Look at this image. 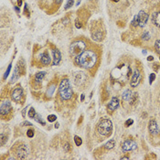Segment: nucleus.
I'll return each instance as SVG.
<instances>
[{"mask_svg": "<svg viewBox=\"0 0 160 160\" xmlns=\"http://www.w3.org/2000/svg\"><path fill=\"white\" fill-rule=\"evenodd\" d=\"M96 61H97V54L95 53V51L91 50L84 51L75 59L76 64L84 69L93 68L96 64Z\"/></svg>", "mask_w": 160, "mask_h": 160, "instance_id": "f257e3e1", "label": "nucleus"}, {"mask_svg": "<svg viewBox=\"0 0 160 160\" xmlns=\"http://www.w3.org/2000/svg\"><path fill=\"white\" fill-rule=\"evenodd\" d=\"M59 94L60 99L63 101L70 100L72 97L73 92H72V89L70 87V83L68 79L61 80L59 86Z\"/></svg>", "mask_w": 160, "mask_h": 160, "instance_id": "f03ea898", "label": "nucleus"}, {"mask_svg": "<svg viewBox=\"0 0 160 160\" xmlns=\"http://www.w3.org/2000/svg\"><path fill=\"white\" fill-rule=\"evenodd\" d=\"M132 73V70L130 68V66H125L124 64H122L116 68H114L112 72H111V78L114 79V80H119L121 78H123L124 76L126 77V79H129V77L131 76Z\"/></svg>", "mask_w": 160, "mask_h": 160, "instance_id": "7ed1b4c3", "label": "nucleus"}, {"mask_svg": "<svg viewBox=\"0 0 160 160\" xmlns=\"http://www.w3.org/2000/svg\"><path fill=\"white\" fill-rule=\"evenodd\" d=\"M97 131L102 135H105V136L110 135L112 131V124L111 120L106 118L102 119L97 125Z\"/></svg>", "mask_w": 160, "mask_h": 160, "instance_id": "20e7f679", "label": "nucleus"}, {"mask_svg": "<svg viewBox=\"0 0 160 160\" xmlns=\"http://www.w3.org/2000/svg\"><path fill=\"white\" fill-rule=\"evenodd\" d=\"M86 47H87V45L84 41H82V40L75 41V42L71 43V45L70 46V53L72 56L77 57L85 51Z\"/></svg>", "mask_w": 160, "mask_h": 160, "instance_id": "39448f33", "label": "nucleus"}, {"mask_svg": "<svg viewBox=\"0 0 160 160\" xmlns=\"http://www.w3.org/2000/svg\"><path fill=\"white\" fill-rule=\"evenodd\" d=\"M16 155H17L18 159H25V158H27L28 156H29L28 146L25 145V144H22V145L18 146L17 150H16Z\"/></svg>", "mask_w": 160, "mask_h": 160, "instance_id": "423d86ee", "label": "nucleus"}, {"mask_svg": "<svg viewBox=\"0 0 160 160\" xmlns=\"http://www.w3.org/2000/svg\"><path fill=\"white\" fill-rule=\"evenodd\" d=\"M87 82V75L84 72H76L74 75V83L75 85L81 87Z\"/></svg>", "mask_w": 160, "mask_h": 160, "instance_id": "0eeeda50", "label": "nucleus"}, {"mask_svg": "<svg viewBox=\"0 0 160 160\" xmlns=\"http://www.w3.org/2000/svg\"><path fill=\"white\" fill-rule=\"evenodd\" d=\"M137 148V145L134 140L131 139H127L125 140L123 145H122V150L124 152H127V151H133L135 150Z\"/></svg>", "mask_w": 160, "mask_h": 160, "instance_id": "6e6552de", "label": "nucleus"}, {"mask_svg": "<svg viewBox=\"0 0 160 160\" xmlns=\"http://www.w3.org/2000/svg\"><path fill=\"white\" fill-rule=\"evenodd\" d=\"M140 81H141V72L138 69H135L131 78V82H130L131 87L135 88L136 86H138V84L140 83Z\"/></svg>", "mask_w": 160, "mask_h": 160, "instance_id": "1a4fd4ad", "label": "nucleus"}, {"mask_svg": "<svg viewBox=\"0 0 160 160\" xmlns=\"http://www.w3.org/2000/svg\"><path fill=\"white\" fill-rule=\"evenodd\" d=\"M23 89L21 87H17L13 90V92L11 93V98L14 102L16 103H19L23 97Z\"/></svg>", "mask_w": 160, "mask_h": 160, "instance_id": "9d476101", "label": "nucleus"}, {"mask_svg": "<svg viewBox=\"0 0 160 160\" xmlns=\"http://www.w3.org/2000/svg\"><path fill=\"white\" fill-rule=\"evenodd\" d=\"M12 110V106H11V104L9 101H5L1 104V106H0V114L2 117L4 116H6Z\"/></svg>", "mask_w": 160, "mask_h": 160, "instance_id": "9b49d317", "label": "nucleus"}, {"mask_svg": "<svg viewBox=\"0 0 160 160\" xmlns=\"http://www.w3.org/2000/svg\"><path fill=\"white\" fill-rule=\"evenodd\" d=\"M148 130L152 135H158L159 134V128H158V123L155 119L150 120L149 124H148Z\"/></svg>", "mask_w": 160, "mask_h": 160, "instance_id": "f8f14e48", "label": "nucleus"}, {"mask_svg": "<svg viewBox=\"0 0 160 160\" xmlns=\"http://www.w3.org/2000/svg\"><path fill=\"white\" fill-rule=\"evenodd\" d=\"M138 15V20H139V27L141 28H144L147 23V20H148V15L147 12H145L144 10H141L139 11V13L137 14Z\"/></svg>", "mask_w": 160, "mask_h": 160, "instance_id": "ddd939ff", "label": "nucleus"}, {"mask_svg": "<svg viewBox=\"0 0 160 160\" xmlns=\"http://www.w3.org/2000/svg\"><path fill=\"white\" fill-rule=\"evenodd\" d=\"M92 37H93V39L95 41H102L103 39H104L103 30L100 29H95L94 31L93 30V31H92Z\"/></svg>", "mask_w": 160, "mask_h": 160, "instance_id": "4468645a", "label": "nucleus"}, {"mask_svg": "<svg viewBox=\"0 0 160 160\" xmlns=\"http://www.w3.org/2000/svg\"><path fill=\"white\" fill-rule=\"evenodd\" d=\"M40 59L41 64H43V65H45V66L50 65L51 62V59L50 55H49V53H48L47 51H44L43 53L40 55Z\"/></svg>", "mask_w": 160, "mask_h": 160, "instance_id": "2eb2a0df", "label": "nucleus"}, {"mask_svg": "<svg viewBox=\"0 0 160 160\" xmlns=\"http://www.w3.org/2000/svg\"><path fill=\"white\" fill-rule=\"evenodd\" d=\"M119 99L117 98V97H112V99H111V101H110V103H109V105H108V109L110 110V111H112V112H113V111H115L118 106H119Z\"/></svg>", "mask_w": 160, "mask_h": 160, "instance_id": "dca6fc26", "label": "nucleus"}, {"mask_svg": "<svg viewBox=\"0 0 160 160\" xmlns=\"http://www.w3.org/2000/svg\"><path fill=\"white\" fill-rule=\"evenodd\" d=\"M52 55H53V62L52 65L57 66L59 64L60 60H61V53L59 50H54L52 51Z\"/></svg>", "mask_w": 160, "mask_h": 160, "instance_id": "f3484780", "label": "nucleus"}, {"mask_svg": "<svg viewBox=\"0 0 160 160\" xmlns=\"http://www.w3.org/2000/svg\"><path fill=\"white\" fill-rule=\"evenodd\" d=\"M152 22L155 26L160 28V11L158 12H155L152 15Z\"/></svg>", "mask_w": 160, "mask_h": 160, "instance_id": "a211bd4d", "label": "nucleus"}, {"mask_svg": "<svg viewBox=\"0 0 160 160\" xmlns=\"http://www.w3.org/2000/svg\"><path fill=\"white\" fill-rule=\"evenodd\" d=\"M20 74H21V70H19V67L18 66H17L16 68H15V70H14V72H13V76H12V78H11V83H13V82H15L18 78H19V76H20Z\"/></svg>", "mask_w": 160, "mask_h": 160, "instance_id": "6ab92c4d", "label": "nucleus"}, {"mask_svg": "<svg viewBox=\"0 0 160 160\" xmlns=\"http://www.w3.org/2000/svg\"><path fill=\"white\" fill-rule=\"evenodd\" d=\"M45 75H46V72H44V71L38 72L35 75V82H36V84H40L42 82L43 78L45 77Z\"/></svg>", "mask_w": 160, "mask_h": 160, "instance_id": "aec40b11", "label": "nucleus"}, {"mask_svg": "<svg viewBox=\"0 0 160 160\" xmlns=\"http://www.w3.org/2000/svg\"><path fill=\"white\" fill-rule=\"evenodd\" d=\"M132 96H133V93H132L131 90H129V89L125 90V91L123 93V95H122L123 100H124V101H130V99L132 98Z\"/></svg>", "mask_w": 160, "mask_h": 160, "instance_id": "412c9836", "label": "nucleus"}, {"mask_svg": "<svg viewBox=\"0 0 160 160\" xmlns=\"http://www.w3.org/2000/svg\"><path fill=\"white\" fill-rule=\"evenodd\" d=\"M114 147H115V141H114V139H111V140H109L106 144H105V148L107 149V150H111V149H112Z\"/></svg>", "mask_w": 160, "mask_h": 160, "instance_id": "4be33fe9", "label": "nucleus"}, {"mask_svg": "<svg viewBox=\"0 0 160 160\" xmlns=\"http://www.w3.org/2000/svg\"><path fill=\"white\" fill-rule=\"evenodd\" d=\"M55 89H56V85H55V84H53V85H51V86L49 87V89H48L47 93H46V95H47L48 97H51V96H52V94H53L54 91H55Z\"/></svg>", "mask_w": 160, "mask_h": 160, "instance_id": "5701e85b", "label": "nucleus"}, {"mask_svg": "<svg viewBox=\"0 0 160 160\" xmlns=\"http://www.w3.org/2000/svg\"><path fill=\"white\" fill-rule=\"evenodd\" d=\"M6 141H7V136L5 135L3 133H1V134H0V143H1V147H3V146L6 143Z\"/></svg>", "mask_w": 160, "mask_h": 160, "instance_id": "b1692460", "label": "nucleus"}, {"mask_svg": "<svg viewBox=\"0 0 160 160\" xmlns=\"http://www.w3.org/2000/svg\"><path fill=\"white\" fill-rule=\"evenodd\" d=\"M36 118H35V120H36V122H38V123H40L41 125H45L46 124V123H45V121L44 120H42V117L40 115V114H36V116H35Z\"/></svg>", "mask_w": 160, "mask_h": 160, "instance_id": "393cba45", "label": "nucleus"}, {"mask_svg": "<svg viewBox=\"0 0 160 160\" xmlns=\"http://www.w3.org/2000/svg\"><path fill=\"white\" fill-rule=\"evenodd\" d=\"M74 143H75V145H76L77 147H80V146H82V138H81L80 136L75 135V136H74Z\"/></svg>", "mask_w": 160, "mask_h": 160, "instance_id": "a878e982", "label": "nucleus"}, {"mask_svg": "<svg viewBox=\"0 0 160 160\" xmlns=\"http://www.w3.org/2000/svg\"><path fill=\"white\" fill-rule=\"evenodd\" d=\"M150 38H151V35H150V33L148 32V31H145L144 32V34L142 35V39L144 40H150Z\"/></svg>", "mask_w": 160, "mask_h": 160, "instance_id": "bb28decb", "label": "nucleus"}, {"mask_svg": "<svg viewBox=\"0 0 160 160\" xmlns=\"http://www.w3.org/2000/svg\"><path fill=\"white\" fill-rule=\"evenodd\" d=\"M131 24H132V26H133V27H135H135H137V26L139 25L138 15H136V16L134 17V19H133V21H132V23H131Z\"/></svg>", "mask_w": 160, "mask_h": 160, "instance_id": "cd10ccee", "label": "nucleus"}, {"mask_svg": "<svg viewBox=\"0 0 160 160\" xmlns=\"http://www.w3.org/2000/svg\"><path fill=\"white\" fill-rule=\"evenodd\" d=\"M36 112H35V109L33 108V107H31L30 109H29V118H34L35 116H36Z\"/></svg>", "mask_w": 160, "mask_h": 160, "instance_id": "c85d7f7f", "label": "nucleus"}, {"mask_svg": "<svg viewBox=\"0 0 160 160\" xmlns=\"http://www.w3.org/2000/svg\"><path fill=\"white\" fill-rule=\"evenodd\" d=\"M73 3H74V0H67L65 5V9H69L70 7H72Z\"/></svg>", "mask_w": 160, "mask_h": 160, "instance_id": "c756f323", "label": "nucleus"}, {"mask_svg": "<svg viewBox=\"0 0 160 160\" xmlns=\"http://www.w3.org/2000/svg\"><path fill=\"white\" fill-rule=\"evenodd\" d=\"M155 51L158 54H160V40H158L155 42Z\"/></svg>", "mask_w": 160, "mask_h": 160, "instance_id": "7c9ffc66", "label": "nucleus"}, {"mask_svg": "<svg viewBox=\"0 0 160 160\" xmlns=\"http://www.w3.org/2000/svg\"><path fill=\"white\" fill-rule=\"evenodd\" d=\"M11 68H12V63H10V64L8 65L7 70H6V72H5V74H4V80H6V77L8 76V74H9V72H10V70H11Z\"/></svg>", "mask_w": 160, "mask_h": 160, "instance_id": "2f4dec72", "label": "nucleus"}, {"mask_svg": "<svg viewBox=\"0 0 160 160\" xmlns=\"http://www.w3.org/2000/svg\"><path fill=\"white\" fill-rule=\"evenodd\" d=\"M56 120H57V116H56L55 114H50V115L48 116V121L51 122V123L55 122Z\"/></svg>", "mask_w": 160, "mask_h": 160, "instance_id": "473e14b6", "label": "nucleus"}, {"mask_svg": "<svg viewBox=\"0 0 160 160\" xmlns=\"http://www.w3.org/2000/svg\"><path fill=\"white\" fill-rule=\"evenodd\" d=\"M136 99H137V93H135L133 96H132V98L130 99V104H132V105H134V104H135V102H136Z\"/></svg>", "mask_w": 160, "mask_h": 160, "instance_id": "72a5a7b5", "label": "nucleus"}, {"mask_svg": "<svg viewBox=\"0 0 160 160\" xmlns=\"http://www.w3.org/2000/svg\"><path fill=\"white\" fill-rule=\"evenodd\" d=\"M155 79H156V74L155 73H151L150 76H149V83L152 84L153 82L155 81Z\"/></svg>", "mask_w": 160, "mask_h": 160, "instance_id": "f704fd0d", "label": "nucleus"}, {"mask_svg": "<svg viewBox=\"0 0 160 160\" xmlns=\"http://www.w3.org/2000/svg\"><path fill=\"white\" fill-rule=\"evenodd\" d=\"M134 124V120L133 119H128V120H126V122H125V127H129L130 125H132Z\"/></svg>", "mask_w": 160, "mask_h": 160, "instance_id": "c9c22d12", "label": "nucleus"}, {"mask_svg": "<svg viewBox=\"0 0 160 160\" xmlns=\"http://www.w3.org/2000/svg\"><path fill=\"white\" fill-rule=\"evenodd\" d=\"M27 135H28L29 138H32V137L34 136V131H33L32 129L29 130V131L27 132Z\"/></svg>", "mask_w": 160, "mask_h": 160, "instance_id": "e433bc0d", "label": "nucleus"}, {"mask_svg": "<svg viewBox=\"0 0 160 160\" xmlns=\"http://www.w3.org/2000/svg\"><path fill=\"white\" fill-rule=\"evenodd\" d=\"M64 149H65L66 152H69V151L70 150V144H69V143H66V144L64 145Z\"/></svg>", "mask_w": 160, "mask_h": 160, "instance_id": "4c0bfd02", "label": "nucleus"}, {"mask_svg": "<svg viewBox=\"0 0 160 160\" xmlns=\"http://www.w3.org/2000/svg\"><path fill=\"white\" fill-rule=\"evenodd\" d=\"M75 27H76L77 29H81V28L82 27V22L76 21V22H75Z\"/></svg>", "mask_w": 160, "mask_h": 160, "instance_id": "58836bf2", "label": "nucleus"}, {"mask_svg": "<svg viewBox=\"0 0 160 160\" xmlns=\"http://www.w3.org/2000/svg\"><path fill=\"white\" fill-rule=\"evenodd\" d=\"M27 109H28V107L24 108V109H23V111H22V116H23V117H25V116H26V111H27Z\"/></svg>", "mask_w": 160, "mask_h": 160, "instance_id": "ea45409f", "label": "nucleus"}, {"mask_svg": "<svg viewBox=\"0 0 160 160\" xmlns=\"http://www.w3.org/2000/svg\"><path fill=\"white\" fill-rule=\"evenodd\" d=\"M22 124H23V125H29V126H31V125H32V124L29 123V122H24Z\"/></svg>", "mask_w": 160, "mask_h": 160, "instance_id": "a19ab883", "label": "nucleus"}, {"mask_svg": "<svg viewBox=\"0 0 160 160\" xmlns=\"http://www.w3.org/2000/svg\"><path fill=\"white\" fill-rule=\"evenodd\" d=\"M147 60H148V61H152V60H154V57H153V56H149V57L147 58Z\"/></svg>", "mask_w": 160, "mask_h": 160, "instance_id": "79ce46f5", "label": "nucleus"}, {"mask_svg": "<svg viewBox=\"0 0 160 160\" xmlns=\"http://www.w3.org/2000/svg\"><path fill=\"white\" fill-rule=\"evenodd\" d=\"M22 4H23V1H22V0H17V5H18V6H21Z\"/></svg>", "mask_w": 160, "mask_h": 160, "instance_id": "37998d69", "label": "nucleus"}, {"mask_svg": "<svg viewBox=\"0 0 160 160\" xmlns=\"http://www.w3.org/2000/svg\"><path fill=\"white\" fill-rule=\"evenodd\" d=\"M81 101H82V102L84 101V94H82V96H81Z\"/></svg>", "mask_w": 160, "mask_h": 160, "instance_id": "c03bdc74", "label": "nucleus"}, {"mask_svg": "<svg viewBox=\"0 0 160 160\" xmlns=\"http://www.w3.org/2000/svg\"><path fill=\"white\" fill-rule=\"evenodd\" d=\"M59 123H56L55 124V128H59Z\"/></svg>", "mask_w": 160, "mask_h": 160, "instance_id": "a18cd8bd", "label": "nucleus"}, {"mask_svg": "<svg viewBox=\"0 0 160 160\" xmlns=\"http://www.w3.org/2000/svg\"><path fill=\"white\" fill-rule=\"evenodd\" d=\"M55 2L59 5V4H60V3L62 2V0H55Z\"/></svg>", "mask_w": 160, "mask_h": 160, "instance_id": "49530a36", "label": "nucleus"}, {"mask_svg": "<svg viewBox=\"0 0 160 160\" xmlns=\"http://www.w3.org/2000/svg\"><path fill=\"white\" fill-rule=\"evenodd\" d=\"M121 159L124 160V159H129V158H127V157H123V158H121Z\"/></svg>", "mask_w": 160, "mask_h": 160, "instance_id": "de8ad7c7", "label": "nucleus"}, {"mask_svg": "<svg viewBox=\"0 0 160 160\" xmlns=\"http://www.w3.org/2000/svg\"><path fill=\"white\" fill-rule=\"evenodd\" d=\"M14 7H15V9H16V11H17V12L18 13V12H19V9H18V7H17V6H14Z\"/></svg>", "mask_w": 160, "mask_h": 160, "instance_id": "09e8293b", "label": "nucleus"}, {"mask_svg": "<svg viewBox=\"0 0 160 160\" xmlns=\"http://www.w3.org/2000/svg\"><path fill=\"white\" fill-rule=\"evenodd\" d=\"M143 53L147 54V51H143Z\"/></svg>", "mask_w": 160, "mask_h": 160, "instance_id": "8fccbe9b", "label": "nucleus"}, {"mask_svg": "<svg viewBox=\"0 0 160 160\" xmlns=\"http://www.w3.org/2000/svg\"><path fill=\"white\" fill-rule=\"evenodd\" d=\"M112 1H113V2H118L119 0H112Z\"/></svg>", "mask_w": 160, "mask_h": 160, "instance_id": "3c124183", "label": "nucleus"}]
</instances>
